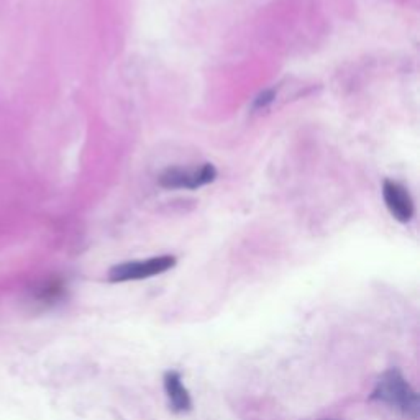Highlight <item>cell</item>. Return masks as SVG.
I'll return each mask as SVG.
<instances>
[{
	"mask_svg": "<svg viewBox=\"0 0 420 420\" xmlns=\"http://www.w3.org/2000/svg\"><path fill=\"white\" fill-rule=\"evenodd\" d=\"M275 91L267 89V91H262L258 97L255 99V109H266L267 105H271L275 102Z\"/></svg>",
	"mask_w": 420,
	"mask_h": 420,
	"instance_id": "obj_7",
	"label": "cell"
},
{
	"mask_svg": "<svg viewBox=\"0 0 420 420\" xmlns=\"http://www.w3.org/2000/svg\"><path fill=\"white\" fill-rule=\"evenodd\" d=\"M217 170L206 162L201 167H170L162 172L160 184L167 189H197L215 181Z\"/></svg>",
	"mask_w": 420,
	"mask_h": 420,
	"instance_id": "obj_3",
	"label": "cell"
},
{
	"mask_svg": "<svg viewBox=\"0 0 420 420\" xmlns=\"http://www.w3.org/2000/svg\"><path fill=\"white\" fill-rule=\"evenodd\" d=\"M62 294H65V286H62L61 281H48L35 289L33 297L38 304L51 306V304H56L57 301H61Z\"/></svg>",
	"mask_w": 420,
	"mask_h": 420,
	"instance_id": "obj_6",
	"label": "cell"
},
{
	"mask_svg": "<svg viewBox=\"0 0 420 420\" xmlns=\"http://www.w3.org/2000/svg\"><path fill=\"white\" fill-rule=\"evenodd\" d=\"M176 266V258L171 255L153 256L148 260L138 261H127L122 265L114 266L109 271V280L112 282H127V281H140L148 280L162 272L170 271L171 267Z\"/></svg>",
	"mask_w": 420,
	"mask_h": 420,
	"instance_id": "obj_2",
	"label": "cell"
},
{
	"mask_svg": "<svg viewBox=\"0 0 420 420\" xmlns=\"http://www.w3.org/2000/svg\"><path fill=\"white\" fill-rule=\"evenodd\" d=\"M325 420H328V419H325Z\"/></svg>",
	"mask_w": 420,
	"mask_h": 420,
	"instance_id": "obj_8",
	"label": "cell"
},
{
	"mask_svg": "<svg viewBox=\"0 0 420 420\" xmlns=\"http://www.w3.org/2000/svg\"><path fill=\"white\" fill-rule=\"evenodd\" d=\"M165 391L170 406L175 412H187L192 406L187 387L182 385V377L177 371H167L165 375Z\"/></svg>",
	"mask_w": 420,
	"mask_h": 420,
	"instance_id": "obj_5",
	"label": "cell"
},
{
	"mask_svg": "<svg viewBox=\"0 0 420 420\" xmlns=\"http://www.w3.org/2000/svg\"><path fill=\"white\" fill-rule=\"evenodd\" d=\"M382 197H385L387 210H389L391 215L397 222H411L414 212H416V207H414L411 194H409V191L402 184L389 179L385 181V184H382Z\"/></svg>",
	"mask_w": 420,
	"mask_h": 420,
	"instance_id": "obj_4",
	"label": "cell"
},
{
	"mask_svg": "<svg viewBox=\"0 0 420 420\" xmlns=\"http://www.w3.org/2000/svg\"><path fill=\"white\" fill-rule=\"evenodd\" d=\"M371 399L386 404V406L401 412L406 417L417 419L419 416V394L396 368L387 370L380 376V380L376 381L375 391L371 394Z\"/></svg>",
	"mask_w": 420,
	"mask_h": 420,
	"instance_id": "obj_1",
	"label": "cell"
}]
</instances>
